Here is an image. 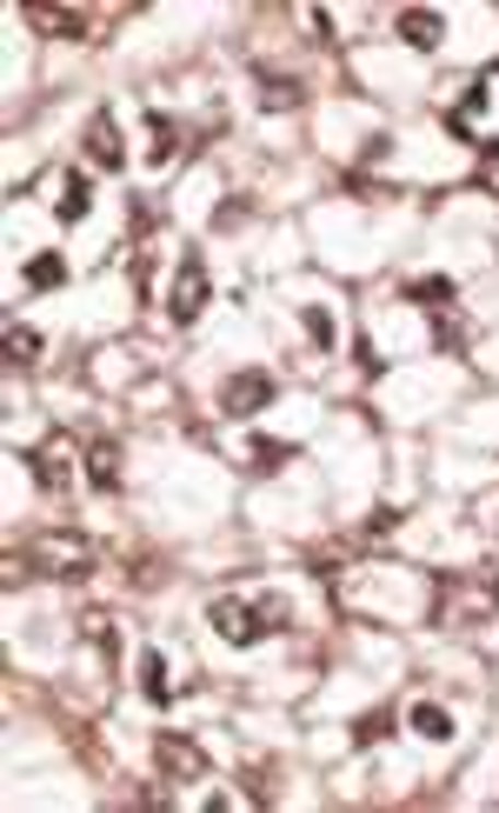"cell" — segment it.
I'll use <instances>...</instances> for the list:
<instances>
[{
  "label": "cell",
  "mask_w": 499,
  "mask_h": 813,
  "mask_svg": "<svg viewBox=\"0 0 499 813\" xmlns=\"http://www.w3.org/2000/svg\"><path fill=\"white\" fill-rule=\"evenodd\" d=\"M213 627H220V640H233V646H254L260 633H280L287 627V600L280 594H267V600H213Z\"/></svg>",
  "instance_id": "6da1fadb"
},
{
  "label": "cell",
  "mask_w": 499,
  "mask_h": 813,
  "mask_svg": "<svg viewBox=\"0 0 499 813\" xmlns=\"http://www.w3.org/2000/svg\"><path fill=\"white\" fill-rule=\"evenodd\" d=\"M27 560L40 566V574H88V540H80V534H40L34 547H27Z\"/></svg>",
  "instance_id": "7a4b0ae2"
},
{
  "label": "cell",
  "mask_w": 499,
  "mask_h": 813,
  "mask_svg": "<svg viewBox=\"0 0 499 813\" xmlns=\"http://www.w3.org/2000/svg\"><path fill=\"white\" fill-rule=\"evenodd\" d=\"M200 307H207V261L200 254H181V274H174V300H166V313L181 320H200Z\"/></svg>",
  "instance_id": "3957f363"
},
{
  "label": "cell",
  "mask_w": 499,
  "mask_h": 813,
  "mask_svg": "<svg viewBox=\"0 0 499 813\" xmlns=\"http://www.w3.org/2000/svg\"><path fill=\"white\" fill-rule=\"evenodd\" d=\"M153 760H160L166 780H207V754L194 741H181V734H160L153 741Z\"/></svg>",
  "instance_id": "277c9868"
},
{
  "label": "cell",
  "mask_w": 499,
  "mask_h": 813,
  "mask_svg": "<svg viewBox=\"0 0 499 813\" xmlns=\"http://www.w3.org/2000/svg\"><path fill=\"white\" fill-rule=\"evenodd\" d=\"M220 400H227V414H260V406L274 400V380L267 374H233L220 387Z\"/></svg>",
  "instance_id": "5b68a950"
},
{
  "label": "cell",
  "mask_w": 499,
  "mask_h": 813,
  "mask_svg": "<svg viewBox=\"0 0 499 813\" xmlns=\"http://www.w3.org/2000/svg\"><path fill=\"white\" fill-rule=\"evenodd\" d=\"M88 160H94V168H127V147H120V134H114V114H94L88 121Z\"/></svg>",
  "instance_id": "8992f818"
},
{
  "label": "cell",
  "mask_w": 499,
  "mask_h": 813,
  "mask_svg": "<svg viewBox=\"0 0 499 813\" xmlns=\"http://www.w3.org/2000/svg\"><path fill=\"white\" fill-rule=\"evenodd\" d=\"M21 21H27V27H40L47 41H80V34H88V21L67 14V8H21Z\"/></svg>",
  "instance_id": "52a82bcc"
},
{
  "label": "cell",
  "mask_w": 499,
  "mask_h": 813,
  "mask_svg": "<svg viewBox=\"0 0 499 813\" xmlns=\"http://www.w3.org/2000/svg\"><path fill=\"white\" fill-rule=\"evenodd\" d=\"M393 27H399V41H406V47H440V34H446V21H440V14H427V8H406Z\"/></svg>",
  "instance_id": "ba28073f"
},
{
  "label": "cell",
  "mask_w": 499,
  "mask_h": 813,
  "mask_svg": "<svg viewBox=\"0 0 499 813\" xmlns=\"http://www.w3.org/2000/svg\"><path fill=\"white\" fill-rule=\"evenodd\" d=\"M88 480L101 486V494H114V486H120V447L114 440H94L88 447Z\"/></svg>",
  "instance_id": "9c48e42d"
},
{
  "label": "cell",
  "mask_w": 499,
  "mask_h": 813,
  "mask_svg": "<svg viewBox=\"0 0 499 813\" xmlns=\"http://www.w3.org/2000/svg\"><path fill=\"white\" fill-rule=\"evenodd\" d=\"M34 473H40V486H54V494H60V486H67V440L40 447V454H34Z\"/></svg>",
  "instance_id": "30bf717a"
},
{
  "label": "cell",
  "mask_w": 499,
  "mask_h": 813,
  "mask_svg": "<svg viewBox=\"0 0 499 813\" xmlns=\"http://www.w3.org/2000/svg\"><path fill=\"white\" fill-rule=\"evenodd\" d=\"M413 300H420V307H453L460 287H453L446 274H427V280H413Z\"/></svg>",
  "instance_id": "8fae6325"
},
{
  "label": "cell",
  "mask_w": 499,
  "mask_h": 813,
  "mask_svg": "<svg viewBox=\"0 0 499 813\" xmlns=\"http://www.w3.org/2000/svg\"><path fill=\"white\" fill-rule=\"evenodd\" d=\"M413 726H420L427 741H446V734H453V713H446V707H433V700H420V707H413Z\"/></svg>",
  "instance_id": "7c38bea8"
},
{
  "label": "cell",
  "mask_w": 499,
  "mask_h": 813,
  "mask_svg": "<svg viewBox=\"0 0 499 813\" xmlns=\"http://www.w3.org/2000/svg\"><path fill=\"white\" fill-rule=\"evenodd\" d=\"M8 360H14V367H34V360H40V334L21 328V320L8 328Z\"/></svg>",
  "instance_id": "4fadbf2b"
},
{
  "label": "cell",
  "mask_w": 499,
  "mask_h": 813,
  "mask_svg": "<svg viewBox=\"0 0 499 813\" xmlns=\"http://www.w3.org/2000/svg\"><path fill=\"white\" fill-rule=\"evenodd\" d=\"M88 207H94V201H88V181H80V174H67V194H60V207H54V214L73 227V220H88Z\"/></svg>",
  "instance_id": "5bb4252c"
},
{
  "label": "cell",
  "mask_w": 499,
  "mask_h": 813,
  "mask_svg": "<svg viewBox=\"0 0 499 813\" xmlns=\"http://www.w3.org/2000/svg\"><path fill=\"white\" fill-rule=\"evenodd\" d=\"M140 687H147V700H166L174 687H166V661L160 654H140Z\"/></svg>",
  "instance_id": "9a60e30c"
},
{
  "label": "cell",
  "mask_w": 499,
  "mask_h": 813,
  "mask_svg": "<svg viewBox=\"0 0 499 813\" xmlns=\"http://www.w3.org/2000/svg\"><path fill=\"white\" fill-rule=\"evenodd\" d=\"M60 280H67V261H60V254L27 261V287H60Z\"/></svg>",
  "instance_id": "2e32d148"
},
{
  "label": "cell",
  "mask_w": 499,
  "mask_h": 813,
  "mask_svg": "<svg viewBox=\"0 0 499 813\" xmlns=\"http://www.w3.org/2000/svg\"><path fill=\"white\" fill-rule=\"evenodd\" d=\"M267 107H293L300 101V88H293V80H280V73H267V94H260Z\"/></svg>",
  "instance_id": "e0dca14e"
},
{
  "label": "cell",
  "mask_w": 499,
  "mask_h": 813,
  "mask_svg": "<svg viewBox=\"0 0 499 813\" xmlns=\"http://www.w3.org/2000/svg\"><path fill=\"white\" fill-rule=\"evenodd\" d=\"M287 460H293V454H287L280 440H254V467H267V473H274V467H287Z\"/></svg>",
  "instance_id": "ac0fdd59"
},
{
  "label": "cell",
  "mask_w": 499,
  "mask_h": 813,
  "mask_svg": "<svg viewBox=\"0 0 499 813\" xmlns=\"http://www.w3.org/2000/svg\"><path fill=\"white\" fill-rule=\"evenodd\" d=\"M153 160H166V153H174V121H166V114H153V147H147Z\"/></svg>",
  "instance_id": "d6986e66"
},
{
  "label": "cell",
  "mask_w": 499,
  "mask_h": 813,
  "mask_svg": "<svg viewBox=\"0 0 499 813\" xmlns=\"http://www.w3.org/2000/svg\"><path fill=\"white\" fill-rule=\"evenodd\" d=\"M300 320H306V334H313L320 347H333V320H326V307H306Z\"/></svg>",
  "instance_id": "ffe728a7"
},
{
  "label": "cell",
  "mask_w": 499,
  "mask_h": 813,
  "mask_svg": "<svg viewBox=\"0 0 499 813\" xmlns=\"http://www.w3.org/2000/svg\"><path fill=\"white\" fill-rule=\"evenodd\" d=\"M386 726H393V720H386V713H367V720H360V726H353V734H360V741H367V747H373V741H380V734H386Z\"/></svg>",
  "instance_id": "44dd1931"
},
{
  "label": "cell",
  "mask_w": 499,
  "mask_h": 813,
  "mask_svg": "<svg viewBox=\"0 0 499 813\" xmlns=\"http://www.w3.org/2000/svg\"><path fill=\"white\" fill-rule=\"evenodd\" d=\"M486 153H492V160H499V134H492V140H486Z\"/></svg>",
  "instance_id": "7402d4cb"
}]
</instances>
